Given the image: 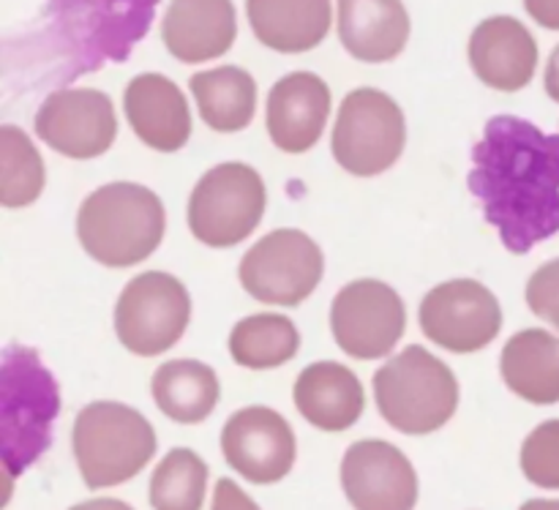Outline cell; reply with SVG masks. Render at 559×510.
Segmentation results:
<instances>
[{
    "label": "cell",
    "instance_id": "6da1fadb",
    "mask_svg": "<svg viewBox=\"0 0 559 510\" xmlns=\"http://www.w3.org/2000/svg\"><path fill=\"white\" fill-rule=\"evenodd\" d=\"M469 189L511 254L559 233V134L530 120L497 115L473 147Z\"/></svg>",
    "mask_w": 559,
    "mask_h": 510
},
{
    "label": "cell",
    "instance_id": "7a4b0ae2",
    "mask_svg": "<svg viewBox=\"0 0 559 510\" xmlns=\"http://www.w3.org/2000/svg\"><path fill=\"white\" fill-rule=\"evenodd\" d=\"M162 0H49L44 27L22 41L38 82L69 85L87 71L123 63L145 38Z\"/></svg>",
    "mask_w": 559,
    "mask_h": 510
},
{
    "label": "cell",
    "instance_id": "3957f363",
    "mask_svg": "<svg viewBox=\"0 0 559 510\" xmlns=\"http://www.w3.org/2000/svg\"><path fill=\"white\" fill-rule=\"evenodd\" d=\"M167 213L153 189L140 183H107L87 194L76 213V238L91 260L107 268L145 262L162 246Z\"/></svg>",
    "mask_w": 559,
    "mask_h": 510
},
{
    "label": "cell",
    "instance_id": "277c9868",
    "mask_svg": "<svg viewBox=\"0 0 559 510\" xmlns=\"http://www.w3.org/2000/svg\"><path fill=\"white\" fill-rule=\"evenodd\" d=\"M60 413V391L36 349L9 344L0 358V451L5 478H16L47 453Z\"/></svg>",
    "mask_w": 559,
    "mask_h": 510
},
{
    "label": "cell",
    "instance_id": "5b68a950",
    "mask_svg": "<svg viewBox=\"0 0 559 510\" xmlns=\"http://www.w3.org/2000/svg\"><path fill=\"white\" fill-rule=\"evenodd\" d=\"M377 410L402 435L442 429L459 410L456 375L420 344H409L374 375Z\"/></svg>",
    "mask_w": 559,
    "mask_h": 510
},
{
    "label": "cell",
    "instance_id": "8992f818",
    "mask_svg": "<svg viewBox=\"0 0 559 510\" xmlns=\"http://www.w3.org/2000/svg\"><path fill=\"white\" fill-rule=\"evenodd\" d=\"M76 467L87 489H109L136 478L156 456L151 420L120 402H93L74 420Z\"/></svg>",
    "mask_w": 559,
    "mask_h": 510
},
{
    "label": "cell",
    "instance_id": "52a82bcc",
    "mask_svg": "<svg viewBox=\"0 0 559 510\" xmlns=\"http://www.w3.org/2000/svg\"><path fill=\"white\" fill-rule=\"evenodd\" d=\"M267 191L249 164L227 162L207 169L189 197V229L211 249H233L260 227Z\"/></svg>",
    "mask_w": 559,
    "mask_h": 510
},
{
    "label": "cell",
    "instance_id": "ba28073f",
    "mask_svg": "<svg viewBox=\"0 0 559 510\" xmlns=\"http://www.w3.org/2000/svg\"><path fill=\"white\" fill-rule=\"evenodd\" d=\"M404 145V112L388 93L377 87H358L344 96L331 140L338 167L358 178H374L399 162Z\"/></svg>",
    "mask_w": 559,
    "mask_h": 510
},
{
    "label": "cell",
    "instance_id": "9c48e42d",
    "mask_svg": "<svg viewBox=\"0 0 559 510\" xmlns=\"http://www.w3.org/2000/svg\"><path fill=\"white\" fill-rule=\"evenodd\" d=\"M191 320V298L183 282L164 271L131 278L115 306L118 342L140 358H156L183 339Z\"/></svg>",
    "mask_w": 559,
    "mask_h": 510
},
{
    "label": "cell",
    "instance_id": "30bf717a",
    "mask_svg": "<svg viewBox=\"0 0 559 510\" xmlns=\"http://www.w3.org/2000/svg\"><path fill=\"white\" fill-rule=\"evenodd\" d=\"M325 257L300 229H273L240 260L238 276L246 293L260 304L300 306L322 282Z\"/></svg>",
    "mask_w": 559,
    "mask_h": 510
},
{
    "label": "cell",
    "instance_id": "8fae6325",
    "mask_svg": "<svg viewBox=\"0 0 559 510\" xmlns=\"http://www.w3.org/2000/svg\"><path fill=\"white\" fill-rule=\"evenodd\" d=\"M407 328L404 300L391 284L358 278L338 289L331 306V331L338 349L355 360H380L393 353Z\"/></svg>",
    "mask_w": 559,
    "mask_h": 510
},
{
    "label": "cell",
    "instance_id": "7c38bea8",
    "mask_svg": "<svg viewBox=\"0 0 559 510\" xmlns=\"http://www.w3.org/2000/svg\"><path fill=\"white\" fill-rule=\"evenodd\" d=\"M420 331L429 342L456 355L489 347L502 331V306L486 284L453 278L429 289L418 311Z\"/></svg>",
    "mask_w": 559,
    "mask_h": 510
},
{
    "label": "cell",
    "instance_id": "4fadbf2b",
    "mask_svg": "<svg viewBox=\"0 0 559 510\" xmlns=\"http://www.w3.org/2000/svg\"><path fill=\"white\" fill-rule=\"evenodd\" d=\"M33 126L44 145L76 162L104 156L118 137L112 98L96 87L52 91L38 107Z\"/></svg>",
    "mask_w": 559,
    "mask_h": 510
},
{
    "label": "cell",
    "instance_id": "5bb4252c",
    "mask_svg": "<svg viewBox=\"0 0 559 510\" xmlns=\"http://www.w3.org/2000/svg\"><path fill=\"white\" fill-rule=\"evenodd\" d=\"M222 453L240 478L271 486L293 473L298 442L293 426L276 410L243 407L224 424Z\"/></svg>",
    "mask_w": 559,
    "mask_h": 510
},
{
    "label": "cell",
    "instance_id": "9a60e30c",
    "mask_svg": "<svg viewBox=\"0 0 559 510\" xmlns=\"http://www.w3.org/2000/svg\"><path fill=\"white\" fill-rule=\"evenodd\" d=\"M342 489L355 510H415L418 473L385 440H358L342 459Z\"/></svg>",
    "mask_w": 559,
    "mask_h": 510
},
{
    "label": "cell",
    "instance_id": "2e32d148",
    "mask_svg": "<svg viewBox=\"0 0 559 510\" xmlns=\"http://www.w3.org/2000/svg\"><path fill=\"white\" fill-rule=\"evenodd\" d=\"M331 115V87L311 71L282 76L267 93V134L284 153H306L320 142Z\"/></svg>",
    "mask_w": 559,
    "mask_h": 510
},
{
    "label": "cell",
    "instance_id": "e0dca14e",
    "mask_svg": "<svg viewBox=\"0 0 559 510\" xmlns=\"http://www.w3.org/2000/svg\"><path fill=\"white\" fill-rule=\"evenodd\" d=\"M469 66L484 85L516 93L533 82L538 41L516 16H489L469 36Z\"/></svg>",
    "mask_w": 559,
    "mask_h": 510
},
{
    "label": "cell",
    "instance_id": "ac0fdd59",
    "mask_svg": "<svg viewBox=\"0 0 559 510\" xmlns=\"http://www.w3.org/2000/svg\"><path fill=\"white\" fill-rule=\"evenodd\" d=\"M123 112L136 140L153 151L175 153L189 142V102L169 76L136 74L123 91Z\"/></svg>",
    "mask_w": 559,
    "mask_h": 510
},
{
    "label": "cell",
    "instance_id": "d6986e66",
    "mask_svg": "<svg viewBox=\"0 0 559 510\" xmlns=\"http://www.w3.org/2000/svg\"><path fill=\"white\" fill-rule=\"evenodd\" d=\"M238 36L233 0H173L162 22L164 47L180 63H205L229 52Z\"/></svg>",
    "mask_w": 559,
    "mask_h": 510
},
{
    "label": "cell",
    "instance_id": "ffe728a7",
    "mask_svg": "<svg viewBox=\"0 0 559 510\" xmlns=\"http://www.w3.org/2000/svg\"><path fill=\"white\" fill-rule=\"evenodd\" d=\"M295 407L314 429L347 431L358 424L366 393L358 375L336 360H317L295 380Z\"/></svg>",
    "mask_w": 559,
    "mask_h": 510
},
{
    "label": "cell",
    "instance_id": "44dd1931",
    "mask_svg": "<svg viewBox=\"0 0 559 510\" xmlns=\"http://www.w3.org/2000/svg\"><path fill=\"white\" fill-rule=\"evenodd\" d=\"M338 38L355 60L388 63L409 41V14L402 0H338Z\"/></svg>",
    "mask_w": 559,
    "mask_h": 510
},
{
    "label": "cell",
    "instance_id": "7402d4cb",
    "mask_svg": "<svg viewBox=\"0 0 559 510\" xmlns=\"http://www.w3.org/2000/svg\"><path fill=\"white\" fill-rule=\"evenodd\" d=\"M257 41L273 52L300 55L320 47L331 31V0H246Z\"/></svg>",
    "mask_w": 559,
    "mask_h": 510
},
{
    "label": "cell",
    "instance_id": "603a6c76",
    "mask_svg": "<svg viewBox=\"0 0 559 510\" xmlns=\"http://www.w3.org/2000/svg\"><path fill=\"white\" fill-rule=\"evenodd\" d=\"M500 375L506 386L535 407L559 404V336L527 328L502 347Z\"/></svg>",
    "mask_w": 559,
    "mask_h": 510
},
{
    "label": "cell",
    "instance_id": "cb8c5ba5",
    "mask_svg": "<svg viewBox=\"0 0 559 510\" xmlns=\"http://www.w3.org/2000/svg\"><path fill=\"white\" fill-rule=\"evenodd\" d=\"M151 393L156 407L169 420L183 426L202 424L211 418L222 399L216 371L200 360H167L156 369L151 382Z\"/></svg>",
    "mask_w": 559,
    "mask_h": 510
},
{
    "label": "cell",
    "instance_id": "d4e9b609",
    "mask_svg": "<svg viewBox=\"0 0 559 510\" xmlns=\"http://www.w3.org/2000/svg\"><path fill=\"white\" fill-rule=\"evenodd\" d=\"M200 118L218 134L243 131L257 112V82L240 66H218L189 80Z\"/></svg>",
    "mask_w": 559,
    "mask_h": 510
},
{
    "label": "cell",
    "instance_id": "484cf974",
    "mask_svg": "<svg viewBox=\"0 0 559 510\" xmlns=\"http://www.w3.org/2000/svg\"><path fill=\"white\" fill-rule=\"evenodd\" d=\"M298 349V328L284 315H251L229 333V355L243 369H278L289 364Z\"/></svg>",
    "mask_w": 559,
    "mask_h": 510
},
{
    "label": "cell",
    "instance_id": "4316f807",
    "mask_svg": "<svg viewBox=\"0 0 559 510\" xmlns=\"http://www.w3.org/2000/svg\"><path fill=\"white\" fill-rule=\"evenodd\" d=\"M0 205L16 211L41 197L47 173L31 137L16 126L0 129Z\"/></svg>",
    "mask_w": 559,
    "mask_h": 510
},
{
    "label": "cell",
    "instance_id": "83f0119b",
    "mask_svg": "<svg viewBox=\"0 0 559 510\" xmlns=\"http://www.w3.org/2000/svg\"><path fill=\"white\" fill-rule=\"evenodd\" d=\"M207 495V464L189 448H175L153 470L147 500L153 510H202Z\"/></svg>",
    "mask_w": 559,
    "mask_h": 510
},
{
    "label": "cell",
    "instance_id": "f1b7e54d",
    "mask_svg": "<svg viewBox=\"0 0 559 510\" xmlns=\"http://www.w3.org/2000/svg\"><path fill=\"white\" fill-rule=\"evenodd\" d=\"M519 464L530 484L559 491V418L546 420L530 431Z\"/></svg>",
    "mask_w": 559,
    "mask_h": 510
},
{
    "label": "cell",
    "instance_id": "f546056e",
    "mask_svg": "<svg viewBox=\"0 0 559 510\" xmlns=\"http://www.w3.org/2000/svg\"><path fill=\"white\" fill-rule=\"evenodd\" d=\"M524 298H527L530 311L535 317H540V320H546L559 331V257L540 265L530 276Z\"/></svg>",
    "mask_w": 559,
    "mask_h": 510
},
{
    "label": "cell",
    "instance_id": "4dcf8cb0",
    "mask_svg": "<svg viewBox=\"0 0 559 510\" xmlns=\"http://www.w3.org/2000/svg\"><path fill=\"white\" fill-rule=\"evenodd\" d=\"M211 510H260V506L235 481L222 478L216 484V491H213Z\"/></svg>",
    "mask_w": 559,
    "mask_h": 510
},
{
    "label": "cell",
    "instance_id": "1f68e13d",
    "mask_svg": "<svg viewBox=\"0 0 559 510\" xmlns=\"http://www.w3.org/2000/svg\"><path fill=\"white\" fill-rule=\"evenodd\" d=\"M527 14L546 31H559V0H524Z\"/></svg>",
    "mask_w": 559,
    "mask_h": 510
},
{
    "label": "cell",
    "instance_id": "d6a6232c",
    "mask_svg": "<svg viewBox=\"0 0 559 510\" xmlns=\"http://www.w3.org/2000/svg\"><path fill=\"white\" fill-rule=\"evenodd\" d=\"M544 87H546V96L559 104V44L555 47V52L549 55V63H546Z\"/></svg>",
    "mask_w": 559,
    "mask_h": 510
},
{
    "label": "cell",
    "instance_id": "836d02e7",
    "mask_svg": "<svg viewBox=\"0 0 559 510\" xmlns=\"http://www.w3.org/2000/svg\"><path fill=\"white\" fill-rule=\"evenodd\" d=\"M69 510H134V508L126 506L123 500H109V497H98V500L80 502V506H74Z\"/></svg>",
    "mask_w": 559,
    "mask_h": 510
},
{
    "label": "cell",
    "instance_id": "e575fe53",
    "mask_svg": "<svg viewBox=\"0 0 559 510\" xmlns=\"http://www.w3.org/2000/svg\"><path fill=\"white\" fill-rule=\"evenodd\" d=\"M519 510H559V500H527Z\"/></svg>",
    "mask_w": 559,
    "mask_h": 510
}]
</instances>
